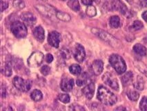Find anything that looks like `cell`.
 Masks as SVG:
<instances>
[{
    "label": "cell",
    "mask_w": 147,
    "mask_h": 111,
    "mask_svg": "<svg viewBox=\"0 0 147 111\" xmlns=\"http://www.w3.org/2000/svg\"><path fill=\"white\" fill-rule=\"evenodd\" d=\"M92 70H93V72L94 73V74L97 75H100L101 73L102 72L104 69V63L102 61L100 60H96L92 64Z\"/></svg>",
    "instance_id": "obj_14"
},
{
    "label": "cell",
    "mask_w": 147,
    "mask_h": 111,
    "mask_svg": "<svg viewBox=\"0 0 147 111\" xmlns=\"http://www.w3.org/2000/svg\"><path fill=\"white\" fill-rule=\"evenodd\" d=\"M30 97L35 101H40L42 99L43 95H42V93H41V91H40V90H35L30 94Z\"/></svg>",
    "instance_id": "obj_23"
},
{
    "label": "cell",
    "mask_w": 147,
    "mask_h": 111,
    "mask_svg": "<svg viewBox=\"0 0 147 111\" xmlns=\"http://www.w3.org/2000/svg\"><path fill=\"white\" fill-rule=\"evenodd\" d=\"M86 14L90 18H93V17L95 16L97 14V11L95 6H91V5L88 6L86 8Z\"/></svg>",
    "instance_id": "obj_27"
},
{
    "label": "cell",
    "mask_w": 147,
    "mask_h": 111,
    "mask_svg": "<svg viewBox=\"0 0 147 111\" xmlns=\"http://www.w3.org/2000/svg\"><path fill=\"white\" fill-rule=\"evenodd\" d=\"M69 71L72 74L78 76V75H80V74H81L82 68H81V67L79 65L73 64L72 65L70 66Z\"/></svg>",
    "instance_id": "obj_22"
},
{
    "label": "cell",
    "mask_w": 147,
    "mask_h": 111,
    "mask_svg": "<svg viewBox=\"0 0 147 111\" xmlns=\"http://www.w3.org/2000/svg\"><path fill=\"white\" fill-rule=\"evenodd\" d=\"M109 63L117 74H122L126 70V65L124 59L117 54H113L109 58Z\"/></svg>",
    "instance_id": "obj_2"
},
{
    "label": "cell",
    "mask_w": 147,
    "mask_h": 111,
    "mask_svg": "<svg viewBox=\"0 0 147 111\" xmlns=\"http://www.w3.org/2000/svg\"><path fill=\"white\" fill-rule=\"evenodd\" d=\"M22 19L26 25L29 27L35 25L36 22H37V19H36L35 16L31 13H26L22 14Z\"/></svg>",
    "instance_id": "obj_12"
},
{
    "label": "cell",
    "mask_w": 147,
    "mask_h": 111,
    "mask_svg": "<svg viewBox=\"0 0 147 111\" xmlns=\"http://www.w3.org/2000/svg\"><path fill=\"white\" fill-rule=\"evenodd\" d=\"M133 74L131 72H128L122 77V82L124 85H129L133 81Z\"/></svg>",
    "instance_id": "obj_18"
},
{
    "label": "cell",
    "mask_w": 147,
    "mask_h": 111,
    "mask_svg": "<svg viewBox=\"0 0 147 111\" xmlns=\"http://www.w3.org/2000/svg\"><path fill=\"white\" fill-rule=\"evenodd\" d=\"M102 80H103V81L106 84L109 85V87H111L113 90H117V91L119 90L118 81H117L115 76L113 74H111V73H105L103 75V76H102Z\"/></svg>",
    "instance_id": "obj_7"
},
{
    "label": "cell",
    "mask_w": 147,
    "mask_h": 111,
    "mask_svg": "<svg viewBox=\"0 0 147 111\" xmlns=\"http://www.w3.org/2000/svg\"><path fill=\"white\" fill-rule=\"evenodd\" d=\"M74 86V81L72 78H62L61 81L60 87L61 89L64 92H70L71 91Z\"/></svg>",
    "instance_id": "obj_11"
},
{
    "label": "cell",
    "mask_w": 147,
    "mask_h": 111,
    "mask_svg": "<svg viewBox=\"0 0 147 111\" xmlns=\"http://www.w3.org/2000/svg\"><path fill=\"white\" fill-rule=\"evenodd\" d=\"M13 83L15 88L22 92L29 91L32 85L31 81L24 80L20 76H15L13 78Z\"/></svg>",
    "instance_id": "obj_5"
},
{
    "label": "cell",
    "mask_w": 147,
    "mask_h": 111,
    "mask_svg": "<svg viewBox=\"0 0 147 111\" xmlns=\"http://www.w3.org/2000/svg\"><path fill=\"white\" fill-rule=\"evenodd\" d=\"M41 73H42V74L44 75V76H47L51 72V68L50 67H49L48 65H44L42 67V68H41Z\"/></svg>",
    "instance_id": "obj_33"
},
{
    "label": "cell",
    "mask_w": 147,
    "mask_h": 111,
    "mask_svg": "<svg viewBox=\"0 0 147 111\" xmlns=\"http://www.w3.org/2000/svg\"><path fill=\"white\" fill-rule=\"evenodd\" d=\"M94 1L95 0H82L83 4L86 5V6H90V5H91Z\"/></svg>",
    "instance_id": "obj_39"
},
{
    "label": "cell",
    "mask_w": 147,
    "mask_h": 111,
    "mask_svg": "<svg viewBox=\"0 0 147 111\" xmlns=\"http://www.w3.org/2000/svg\"><path fill=\"white\" fill-rule=\"evenodd\" d=\"M112 6L114 9L120 12L123 15H126L128 12L127 7L121 0H114L112 3Z\"/></svg>",
    "instance_id": "obj_13"
},
{
    "label": "cell",
    "mask_w": 147,
    "mask_h": 111,
    "mask_svg": "<svg viewBox=\"0 0 147 111\" xmlns=\"http://www.w3.org/2000/svg\"><path fill=\"white\" fill-rule=\"evenodd\" d=\"M86 82H87V80H85V78H80L77 80L76 83L78 86H82V85L86 84Z\"/></svg>",
    "instance_id": "obj_35"
},
{
    "label": "cell",
    "mask_w": 147,
    "mask_h": 111,
    "mask_svg": "<svg viewBox=\"0 0 147 111\" xmlns=\"http://www.w3.org/2000/svg\"><path fill=\"white\" fill-rule=\"evenodd\" d=\"M45 59H46V61H47L48 63H51L53 61V56L50 54H48L46 56Z\"/></svg>",
    "instance_id": "obj_36"
},
{
    "label": "cell",
    "mask_w": 147,
    "mask_h": 111,
    "mask_svg": "<svg viewBox=\"0 0 147 111\" xmlns=\"http://www.w3.org/2000/svg\"><path fill=\"white\" fill-rule=\"evenodd\" d=\"M44 54L41 52H35L30 56L28 59V65L31 67H39L43 62Z\"/></svg>",
    "instance_id": "obj_6"
},
{
    "label": "cell",
    "mask_w": 147,
    "mask_h": 111,
    "mask_svg": "<svg viewBox=\"0 0 147 111\" xmlns=\"http://www.w3.org/2000/svg\"><path fill=\"white\" fill-rule=\"evenodd\" d=\"M144 82L141 76H138L136 78V81L133 83V85H134L135 88L138 89V90H142L144 88Z\"/></svg>",
    "instance_id": "obj_24"
},
{
    "label": "cell",
    "mask_w": 147,
    "mask_h": 111,
    "mask_svg": "<svg viewBox=\"0 0 147 111\" xmlns=\"http://www.w3.org/2000/svg\"><path fill=\"white\" fill-rule=\"evenodd\" d=\"M126 1H127L129 3H130V4H131V3L133 2V1H134V0H126Z\"/></svg>",
    "instance_id": "obj_43"
},
{
    "label": "cell",
    "mask_w": 147,
    "mask_h": 111,
    "mask_svg": "<svg viewBox=\"0 0 147 111\" xmlns=\"http://www.w3.org/2000/svg\"><path fill=\"white\" fill-rule=\"evenodd\" d=\"M74 57L75 59L79 63L83 62L84 60L85 59L86 53H85L84 48L81 44H76L74 51Z\"/></svg>",
    "instance_id": "obj_10"
},
{
    "label": "cell",
    "mask_w": 147,
    "mask_h": 111,
    "mask_svg": "<svg viewBox=\"0 0 147 111\" xmlns=\"http://www.w3.org/2000/svg\"><path fill=\"white\" fill-rule=\"evenodd\" d=\"M92 31L95 34H96L99 37H100L102 40L108 42V43H109L111 45L113 46V47H117V46H118L119 44V41L116 40L115 37H114L113 35H110L109 33L99 29H92Z\"/></svg>",
    "instance_id": "obj_4"
},
{
    "label": "cell",
    "mask_w": 147,
    "mask_h": 111,
    "mask_svg": "<svg viewBox=\"0 0 147 111\" xmlns=\"http://www.w3.org/2000/svg\"><path fill=\"white\" fill-rule=\"evenodd\" d=\"M13 6L15 8L22 9L25 7V3L23 0H14L13 1Z\"/></svg>",
    "instance_id": "obj_30"
},
{
    "label": "cell",
    "mask_w": 147,
    "mask_h": 111,
    "mask_svg": "<svg viewBox=\"0 0 147 111\" xmlns=\"http://www.w3.org/2000/svg\"><path fill=\"white\" fill-rule=\"evenodd\" d=\"M61 42V35L57 31H52L48 35V42L52 47L57 48Z\"/></svg>",
    "instance_id": "obj_8"
},
{
    "label": "cell",
    "mask_w": 147,
    "mask_h": 111,
    "mask_svg": "<svg viewBox=\"0 0 147 111\" xmlns=\"http://www.w3.org/2000/svg\"><path fill=\"white\" fill-rule=\"evenodd\" d=\"M60 56L61 58L64 59H68L71 58V54L70 52L68 51V49H62L60 51Z\"/></svg>",
    "instance_id": "obj_32"
},
{
    "label": "cell",
    "mask_w": 147,
    "mask_h": 111,
    "mask_svg": "<svg viewBox=\"0 0 147 111\" xmlns=\"http://www.w3.org/2000/svg\"><path fill=\"white\" fill-rule=\"evenodd\" d=\"M97 99L104 105L112 106L117 102V97L104 86H100L97 92Z\"/></svg>",
    "instance_id": "obj_1"
},
{
    "label": "cell",
    "mask_w": 147,
    "mask_h": 111,
    "mask_svg": "<svg viewBox=\"0 0 147 111\" xmlns=\"http://www.w3.org/2000/svg\"><path fill=\"white\" fill-rule=\"evenodd\" d=\"M56 18L64 22H69L71 19L70 15L61 11H57V13H56Z\"/></svg>",
    "instance_id": "obj_19"
},
{
    "label": "cell",
    "mask_w": 147,
    "mask_h": 111,
    "mask_svg": "<svg viewBox=\"0 0 147 111\" xmlns=\"http://www.w3.org/2000/svg\"><path fill=\"white\" fill-rule=\"evenodd\" d=\"M83 93L88 99H91L93 98L94 92H95V84L93 83H90L82 90Z\"/></svg>",
    "instance_id": "obj_15"
},
{
    "label": "cell",
    "mask_w": 147,
    "mask_h": 111,
    "mask_svg": "<svg viewBox=\"0 0 147 111\" xmlns=\"http://www.w3.org/2000/svg\"><path fill=\"white\" fill-rule=\"evenodd\" d=\"M133 51L138 55L141 56H144L146 55V49L144 46H143L141 44H136L133 47Z\"/></svg>",
    "instance_id": "obj_17"
},
{
    "label": "cell",
    "mask_w": 147,
    "mask_h": 111,
    "mask_svg": "<svg viewBox=\"0 0 147 111\" xmlns=\"http://www.w3.org/2000/svg\"><path fill=\"white\" fill-rule=\"evenodd\" d=\"M1 97H2L3 98H5V97H6V89L4 84L1 85Z\"/></svg>",
    "instance_id": "obj_37"
},
{
    "label": "cell",
    "mask_w": 147,
    "mask_h": 111,
    "mask_svg": "<svg viewBox=\"0 0 147 111\" xmlns=\"http://www.w3.org/2000/svg\"><path fill=\"white\" fill-rule=\"evenodd\" d=\"M61 1H66V0H61Z\"/></svg>",
    "instance_id": "obj_45"
},
{
    "label": "cell",
    "mask_w": 147,
    "mask_h": 111,
    "mask_svg": "<svg viewBox=\"0 0 147 111\" xmlns=\"http://www.w3.org/2000/svg\"><path fill=\"white\" fill-rule=\"evenodd\" d=\"M68 6L71 9L74 11H79L80 9V6L78 0H69L68 1Z\"/></svg>",
    "instance_id": "obj_21"
},
{
    "label": "cell",
    "mask_w": 147,
    "mask_h": 111,
    "mask_svg": "<svg viewBox=\"0 0 147 111\" xmlns=\"http://www.w3.org/2000/svg\"><path fill=\"white\" fill-rule=\"evenodd\" d=\"M140 6L143 8L147 7V0H140Z\"/></svg>",
    "instance_id": "obj_40"
},
{
    "label": "cell",
    "mask_w": 147,
    "mask_h": 111,
    "mask_svg": "<svg viewBox=\"0 0 147 111\" xmlns=\"http://www.w3.org/2000/svg\"><path fill=\"white\" fill-rule=\"evenodd\" d=\"M69 110H84L85 109L83 107H82L81 106L78 105V104H72V105L70 106Z\"/></svg>",
    "instance_id": "obj_34"
},
{
    "label": "cell",
    "mask_w": 147,
    "mask_h": 111,
    "mask_svg": "<svg viewBox=\"0 0 147 111\" xmlns=\"http://www.w3.org/2000/svg\"><path fill=\"white\" fill-rule=\"evenodd\" d=\"M115 110H125L126 108H122V107H119V108H117L115 109Z\"/></svg>",
    "instance_id": "obj_42"
},
{
    "label": "cell",
    "mask_w": 147,
    "mask_h": 111,
    "mask_svg": "<svg viewBox=\"0 0 147 111\" xmlns=\"http://www.w3.org/2000/svg\"><path fill=\"white\" fill-rule=\"evenodd\" d=\"M140 110L144 111L147 110V97H144L142 99L140 103Z\"/></svg>",
    "instance_id": "obj_31"
},
{
    "label": "cell",
    "mask_w": 147,
    "mask_h": 111,
    "mask_svg": "<svg viewBox=\"0 0 147 111\" xmlns=\"http://www.w3.org/2000/svg\"><path fill=\"white\" fill-rule=\"evenodd\" d=\"M35 8L42 15H45L48 18H51L54 14L56 15V13H57V11H55V9L49 5H38V6H36Z\"/></svg>",
    "instance_id": "obj_9"
},
{
    "label": "cell",
    "mask_w": 147,
    "mask_h": 111,
    "mask_svg": "<svg viewBox=\"0 0 147 111\" xmlns=\"http://www.w3.org/2000/svg\"><path fill=\"white\" fill-rule=\"evenodd\" d=\"M144 25L140 21H138V20H136L133 22L132 26L131 27V30L132 31H138L142 29L143 28Z\"/></svg>",
    "instance_id": "obj_28"
},
{
    "label": "cell",
    "mask_w": 147,
    "mask_h": 111,
    "mask_svg": "<svg viewBox=\"0 0 147 111\" xmlns=\"http://www.w3.org/2000/svg\"><path fill=\"white\" fill-rule=\"evenodd\" d=\"M33 35L39 42H43L45 37L44 29L41 26L35 27L33 30Z\"/></svg>",
    "instance_id": "obj_16"
},
{
    "label": "cell",
    "mask_w": 147,
    "mask_h": 111,
    "mask_svg": "<svg viewBox=\"0 0 147 111\" xmlns=\"http://www.w3.org/2000/svg\"><path fill=\"white\" fill-rule=\"evenodd\" d=\"M110 26L113 29H117L120 26V19L118 16L115 15V16H112L110 19Z\"/></svg>",
    "instance_id": "obj_20"
},
{
    "label": "cell",
    "mask_w": 147,
    "mask_h": 111,
    "mask_svg": "<svg viewBox=\"0 0 147 111\" xmlns=\"http://www.w3.org/2000/svg\"><path fill=\"white\" fill-rule=\"evenodd\" d=\"M11 30L13 35L18 38L24 37L26 36L27 33H28V31H27V28L25 24L19 21L14 22L12 23Z\"/></svg>",
    "instance_id": "obj_3"
},
{
    "label": "cell",
    "mask_w": 147,
    "mask_h": 111,
    "mask_svg": "<svg viewBox=\"0 0 147 111\" xmlns=\"http://www.w3.org/2000/svg\"><path fill=\"white\" fill-rule=\"evenodd\" d=\"M142 18L147 22V11L144 12L142 13Z\"/></svg>",
    "instance_id": "obj_41"
},
{
    "label": "cell",
    "mask_w": 147,
    "mask_h": 111,
    "mask_svg": "<svg viewBox=\"0 0 147 111\" xmlns=\"http://www.w3.org/2000/svg\"><path fill=\"white\" fill-rule=\"evenodd\" d=\"M8 7V4L4 1H1V11H4Z\"/></svg>",
    "instance_id": "obj_38"
},
{
    "label": "cell",
    "mask_w": 147,
    "mask_h": 111,
    "mask_svg": "<svg viewBox=\"0 0 147 111\" xmlns=\"http://www.w3.org/2000/svg\"><path fill=\"white\" fill-rule=\"evenodd\" d=\"M42 1H47V0H42Z\"/></svg>",
    "instance_id": "obj_44"
},
{
    "label": "cell",
    "mask_w": 147,
    "mask_h": 111,
    "mask_svg": "<svg viewBox=\"0 0 147 111\" xmlns=\"http://www.w3.org/2000/svg\"><path fill=\"white\" fill-rule=\"evenodd\" d=\"M127 96L129 97V99L133 101H136L139 99L140 95L138 92L134 91V90H131V91H129L127 93Z\"/></svg>",
    "instance_id": "obj_26"
},
{
    "label": "cell",
    "mask_w": 147,
    "mask_h": 111,
    "mask_svg": "<svg viewBox=\"0 0 147 111\" xmlns=\"http://www.w3.org/2000/svg\"><path fill=\"white\" fill-rule=\"evenodd\" d=\"M1 72L4 74L5 76H10L12 75V67L10 63H7L5 64L4 67H3L2 69H1Z\"/></svg>",
    "instance_id": "obj_25"
},
{
    "label": "cell",
    "mask_w": 147,
    "mask_h": 111,
    "mask_svg": "<svg viewBox=\"0 0 147 111\" xmlns=\"http://www.w3.org/2000/svg\"><path fill=\"white\" fill-rule=\"evenodd\" d=\"M58 99L64 104H68L70 102V96L67 94H61L58 96Z\"/></svg>",
    "instance_id": "obj_29"
}]
</instances>
